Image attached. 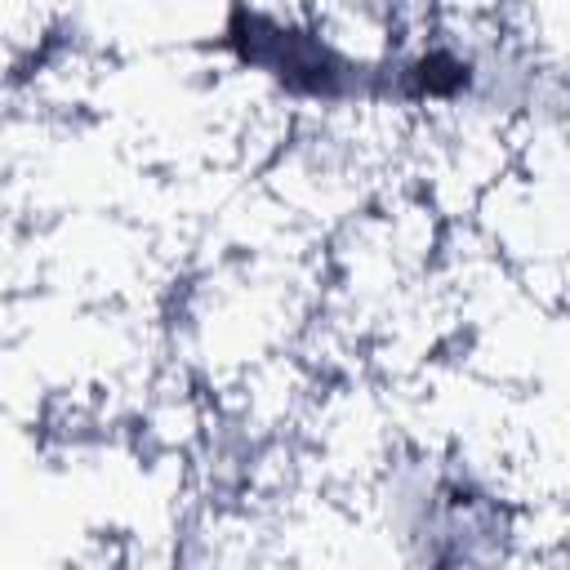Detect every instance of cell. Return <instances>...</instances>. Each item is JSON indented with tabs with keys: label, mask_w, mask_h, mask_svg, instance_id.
Returning a JSON list of instances; mask_svg holds the SVG:
<instances>
[{
	"label": "cell",
	"mask_w": 570,
	"mask_h": 570,
	"mask_svg": "<svg viewBox=\"0 0 570 570\" xmlns=\"http://www.w3.org/2000/svg\"><path fill=\"white\" fill-rule=\"evenodd\" d=\"M218 49L285 107L312 116L374 111V53L334 31L316 9L281 0H227Z\"/></svg>",
	"instance_id": "cell-2"
},
{
	"label": "cell",
	"mask_w": 570,
	"mask_h": 570,
	"mask_svg": "<svg viewBox=\"0 0 570 570\" xmlns=\"http://www.w3.org/2000/svg\"><path fill=\"white\" fill-rule=\"evenodd\" d=\"M370 503L379 534L419 566L508 561L521 539L517 494L499 463L468 445H392L374 468Z\"/></svg>",
	"instance_id": "cell-1"
}]
</instances>
